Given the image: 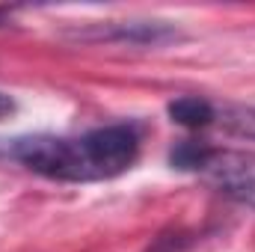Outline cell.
Here are the masks:
<instances>
[{"label": "cell", "mask_w": 255, "mask_h": 252, "mask_svg": "<svg viewBox=\"0 0 255 252\" xmlns=\"http://www.w3.org/2000/svg\"><path fill=\"white\" fill-rule=\"evenodd\" d=\"M9 154L21 160L27 169L57 178V181H98L89 157L86 136L60 139V136H24L15 139Z\"/></svg>", "instance_id": "1"}, {"label": "cell", "mask_w": 255, "mask_h": 252, "mask_svg": "<svg viewBox=\"0 0 255 252\" xmlns=\"http://www.w3.org/2000/svg\"><path fill=\"white\" fill-rule=\"evenodd\" d=\"M202 172L214 187H220V193H226L238 202L255 205V154L214 151Z\"/></svg>", "instance_id": "2"}, {"label": "cell", "mask_w": 255, "mask_h": 252, "mask_svg": "<svg viewBox=\"0 0 255 252\" xmlns=\"http://www.w3.org/2000/svg\"><path fill=\"white\" fill-rule=\"evenodd\" d=\"M77 39L83 42H125V45H166L181 39V33L169 24L160 21H125V24H110L98 33H77Z\"/></svg>", "instance_id": "3"}, {"label": "cell", "mask_w": 255, "mask_h": 252, "mask_svg": "<svg viewBox=\"0 0 255 252\" xmlns=\"http://www.w3.org/2000/svg\"><path fill=\"white\" fill-rule=\"evenodd\" d=\"M169 116H172V122H178L184 127H205L214 122V107L205 98L184 95V98H175L169 104Z\"/></svg>", "instance_id": "4"}, {"label": "cell", "mask_w": 255, "mask_h": 252, "mask_svg": "<svg viewBox=\"0 0 255 252\" xmlns=\"http://www.w3.org/2000/svg\"><path fill=\"white\" fill-rule=\"evenodd\" d=\"M214 151H217V148H211L208 142L184 139V142H178V145L172 148L169 160H172V166H178V169H196V172H202V169L208 166V160H211Z\"/></svg>", "instance_id": "5"}, {"label": "cell", "mask_w": 255, "mask_h": 252, "mask_svg": "<svg viewBox=\"0 0 255 252\" xmlns=\"http://www.w3.org/2000/svg\"><path fill=\"white\" fill-rule=\"evenodd\" d=\"M226 127L238 136L255 139V110H226Z\"/></svg>", "instance_id": "6"}, {"label": "cell", "mask_w": 255, "mask_h": 252, "mask_svg": "<svg viewBox=\"0 0 255 252\" xmlns=\"http://www.w3.org/2000/svg\"><path fill=\"white\" fill-rule=\"evenodd\" d=\"M187 244H190V238L181 235V232H178V235H160L148 252H181Z\"/></svg>", "instance_id": "7"}, {"label": "cell", "mask_w": 255, "mask_h": 252, "mask_svg": "<svg viewBox=\"0 0 255 252\" xmlns=\"http://www.w3.org/2000/svg\"><path fill=\"white\" fill-rule=\"evenodd\" d=\"M12 110H15V101H12L9 95H3V92H0V119H6Z\"/></svg>", "instance_id": "8"}]
</instances>
